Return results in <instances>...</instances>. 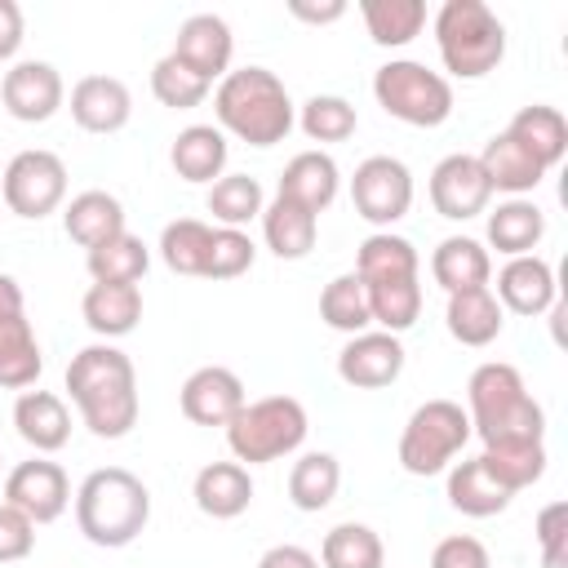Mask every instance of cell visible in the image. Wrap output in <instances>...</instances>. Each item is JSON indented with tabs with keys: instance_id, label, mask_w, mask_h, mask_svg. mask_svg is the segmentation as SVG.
Wrapping results in <instances>:
<instances>
[{
	"instance_id": "bcb514c9",
	"label": "cell",
	"mask_w": 568,
	"mask_h": 568,
	"mask_svg": "<svg viewBox=\"0 0 568 568\" xmlns=\"http://www.w3.org/2000/svg\"><path fill=\"white\" fill-rule=\"evenodd\" d=\"M537 546L546 568H568V501H546L537 510Z\"/></svg>"
},
{
	"instance_id": "484cf974",
	"label": "cell",
	"mask_w": 568,
	"mask_h": 568,
	"mask_svg": "<svg viewBox=\"0 0 568 568\" xmlns=\"http://www.w3.org/2000/svg\"><path fill=\"white\" fill-rule=\"evenodd\" d=\"M506 133H510L546 173L568 155V120H564L559 106H546V102L519 106L515 120L506 124Z\"/></svg>"
},
{
	"instance_id": "ee69618b",
	"label": "cell",
	"mask_w": 568,
	"mask_h": 568,
	"mask_svg": "<svg viewBox=\"0 0 568 568\" xmlns=\"http://www.w3.org/2000/svg\"><path fill=\"white\" fill-rule=\"evenodd\" d=\"M209 80H200L191 67H182L173 53H164L155 67H151V93L160 106H173V111H191L209 98Z\"/></svg>"
},
{
	"instance_id": "f35d334b",
	"label": "cell",
	"mask_w": 568,
	"mask_h": 568,
	"mask_svg": "<svg viewBox=\"0 0 568 568\" xmlns=\"http://www.w3.org/2000/svg\"><path fill=\"white\" fill-rule=\"evenodd\" d=\"M320 564L324 568H382L386 564V546H382V537L368 524L346 519V524H337V528L324 532Z\"/></svg>"
},
{
	"instance_id": "2e32d148",
	"label": "cell",
	"mask_w": 568,
	"mask_h": 568,
	"mask_svg": "<svg viewBox=\"0 0 568 568\" xmlns=\"http://www.w3.org/2000/svg\"><path fill=\"white\" fill-rule=\"evenodd\" d=\"M244 382L240 373L222 368V364H204L195 368L182 390H178V404H182V417L195 422V426H226L240 408H244Z\"/></svg>"
},
{
	"instance_id": "d4e9b609",
	"label": "cell",
	"mask_w": 568,
	"mask_h": 568,
	"mask_svg": "<svg viewBox=\"0 0 568 568\" xmlns=\"http://www.w3.org/2000/svg\"><path fill=\"white\" fill-rule=\"evenodd\" d=\"M315 235H320V217L311 209H302L297 200L275 195L262 209V240L280 262H302L315 248Z\"/></svg>"
},
{
	"instance_id": "7402d4cb",
	"label": "cell",
	"mask_w": 568,
	"mask_h": 568,
	"mask_svg": "<svg viewBox=\"0 0 568 568\" xmlns=\"http://www.w3.org/2000/svg\"><path fill=\"white\" fill-rule=\"evenodd\" d=\"M191 497L209 519H235L253 506V475L240 462H209L200 466Z\"/></svg>"
},
{
	"instance_id": "603a6c76",
	"label": "cell",
	"mask_w": 568,
	"mask_h": 568,
	"mask_svg": "<svg viewBox=\"0 0 568 568\" xmlns=\"http://www.w3.org/2000/svg\"><path fill=\"white\" fill-rule=\"evenodd\" d=\"M226 155H231V146H226V133L217 124H186L169 146L173 173L182 182H209V186L222 178Z\"/></svg>"
},
{
	"instance_id": "4316f807",
	"label": "cell",
	"mask_w": 568,
	"mask_h": 568,
	"mask_svg": "<svg viewBox=\"0 0 568 568\" xmlns=\"http://www.w3.org/2000/svg\"><path fill=\"white\" fill-rule=\"evenodd\" d=\"M475 160H479L488 186H493V191H506V195H528V191H537L541 178H546V169H541L506 129L493 133Z\"/></svg>"
},
{
	"instance_id": "44dd1931",
	"label": "cell",
	"mask_w": 568,
	"mask_h": 568,
	"mask_svg": "<svg viewBox=\"0 0 568 568\" xmlns=\"http://www.w3.org/2000/svg\"><path fill=\"white\" fill-rule=\"evenodd\" d=\"M13 426L18 435L44 457V453H58L67 448L71 439V413H67V399L53 395V390H22L18 404H13Z\"/></svg>"
},
{
	"instance_id": "d6a6232c",
	"label": "cell",
	"mask_w": 568,
	"mask_h": 568,
	"mask_svg": "<svg viewBox=\"0 0 568 568\" xmlns=\"http://www.w3.org/2000/svg\"><path fill=\"white\" fill-rule=\"evenodd\" d=\"M359 18L373 36V44L382 49H404L408 40L422 36L426 27V4L422 0H364Z\"/></svg>"
},
{
	"instance_id": "ffe728a7",
	"label": "cell",
	"mask_w": 568,
	"mask_h": 568,
	"mask_svg": "<svg viewBox=\"0 0 568 568\" xmlns=\"http://www.w3.org/2000/svg\"><path fill=\"white\" fill-rule=\"evenodd\" d=\"M337 191H342V173H337V160L328 155V151H297L288 164H284V173H280V191L275 195H288V200H297L302 209H311L315 217L337 200Z\"/></svg>"
},
{
	"instance_id": "52a82bcc",
	"label": "cell",
	"mask_w": 568,
	"mask_h": 568,
	"mask_svg": "<svg viewBox=\"0 0 568 568\" xmlns=\"http://www.w3.org/2000/svg\"><path fill=\"white\" fill-rule=\"evenodd\" d=\"M373 98L386 115L413 129H439L453 115V84L413 58H390L373 71Z\"/></svg>"
},
{
	"instance_id": "60d3db41",
	"label": "cell",
	"mask_w": 568,
	"mask_h": 568,
	"mask_svg": "<svg viewBox=\"0 0 568 568\" xmlns=\"http://www.w3.org/2000/svg\"><path fill=\"white\" fill-rule=\"evenodd\" d=\"M209 244H213V226L200 217H178L160 231V257L173 275H204Z\"/></svg>"
},
{
	"instance_id": "ac0fdd59",
	"label": "cell",
	"mask_w": 568,
	"mask_h": 568,
	"mask_svg": "<svg viewBox=\"0 0 568 568\" xmlns=\"http://www.w3.org/2000/svg\"><path fill=\"white\" fill-rule=\"evenodd\" d=\"M133 115V93L115 75H80L71 84V120L84 133H120Z\"/></svg>"
},
{
	"instance_id": "7a4b0ae2",
	"label": "cell",
	"mask_w": 568,
	"mask_h": 568,
	"mask_svg": "<svg viewBox=\"0 0 568 568\" xmlns=\"http://www.w3.org/2000/svg\"><path fill=\"white\" fill-rule=\"evenodd\" d=\"M213 115H217L222 133H235L248 146H275L297 124V106H293L284 80L266 67L226 71L213 89Z\"/></svg>"
},
{
	"instance_id": "30bf717a",
	"label": "cell",
	"mask_w": 568,
	"mask_h": 568,
	"mask_svg": "<svg viewBox=\"0 0 568 568\" xmlns=\"http://www.w3.org/2000/svg\"><path fill=\"white\" fill-rule=\"evenodd\" d=\"M44 373V355L36 342V328L27 320V302L13 275L0 271V386L4 390H31Z\"/></svg>"
},
{
	"instance_id": "74e56055",
	"label": "cell",
	"mask_w": 568,
	"mask_h": 568,
	"mask_svg": "<svg viewBox=\"0 0 568 568\" xmlns=\"http://www.w3.org/2000/svg\"><path fill=\"white\" fill-rule=\"evenodd\" d=\"M204 209L213 213V222L244 231V222L262 217L266 195H262V182H257V178H248V173H222V178L209 186Z\"/></svg>"
},
{
	"instance_id": "cb8c5ba5",
	"label": "cell",
	"mask_w": 568,
	"mask_h": 568,
	"mask_svg": "<svg viewBox=\"0 0 568 568\" xmlns=\"http://www.w3.org/2000/svg\"><path fill=\"white\" fill-rule=\"evenodd\" d=\"M62 231L89 253V248H98V244H106V240H115L120 231H129L124 226V204L111 195V191H80V195H71V204L62 209Z\"/></svg>"
},
{
	"instance_id": "83f0119b",
	"label": "cell",
	"mask_w": 568,
	"mask_h": 568,
	"mask_svg": "<svg viewBox=\"0 0 568 568\" xmlns=\"http://www.w3.org/2000/svg\"><path fill=\"white\" fill-rule=\"evenodd\" d=\"M430 275L444 293H462V288H484L493 275V257L479 240L470 235H448L435 244L430 253Z\"/></svg>"
},
{
	"instance_id": "f1b7e54d",
	"label": "cell",
	"mask_w": 568,
	"mask_h": 568,
	"mask_svg": "<svg viewBox=\"0 0 568 568\" xmlns=\"http://www.w3.org/2000/svg\"><path fill=\"white\" fill-rule=\"evenodd\" d=\"M501 302L493 297V288H462V293H448V311H444V324L448 333L462 342V346H488L501 337Z\"/></svg>"
},
{
	"instance_id": "5bb4252c",
	"label": "cell",
	"mask_w": 568,
	"mask_h": 568,
	"mask_svg": "<svg viewBox=\"0 0 568 568\" xmlns=\"http://www.w3.org/2000/svg\"><path fill=\"white\" fill-rule=\"evenodd\" d=\"M488 200H493V186L475 155L453 151L430 169V204L439 217H448V222L479 217L488 209Z\"/></svg>"
},
{
	"instance_id": "d6986e66",
	"label": "cell",
	"mask_w": 568,
	"mask_h": 568,
	"mask_svg": "<svg viewBox=\"0 0 568 568\" xmlns=\"http://www.w3.org/2000/svg\"><path fill=\"white\" fill-rule=\"evenodd\" d=\"M555 271L546 257L537 253H524V257H506V266L497 271V302L501 311H515V315H541L555 306Z\"/></svg>"
},
{
	"instance_id": "4dcf8cb0",
	"label": "cell",
	"mask_w": 568,
	"mask_h": 568,
	"mask_svg": "<svg viewBox=\"0 0 568 568\" xmlns=\"http://www.w3.org/2000/svg\"><path fill=\"white\" fill-rule=\"evenodd\" d=\"M541 235H546V213L524 195H510L488 213V244L506 257L532 253L541 244Z\"/></svg>"
},
{
	"instance_id": "7dc6e473",
	"label": "cell",
	"mask_w": 568,
	"mask_h": 568,
	"mask_svg": "<svg viewBox=\"0 0 568 568\" xmlns=\"http://www.w3.org/2000/svg\"><path fill=\"white\" fill-rule=\"evenodd\" d=\"M430 568H493L488 546L470 532H453L430 550Z\"/></svg>"
},
{
	"instance_id": "6da1fadb",
	"label": "cell",
	"mask_w": 568,
	"mask_h": 568,
	"mask_svg": "<svg viewBox=\"0 0 568 568\" xmlns=\"http://www.w3.org/2000/svg\"><path fill=\"white\" fill-rule=\"evenodd\" d=\"M67 390L98 439H124L138 426V373L120 346L93 342L75 351L67 364Z\"/></svg>"
},
{
	"instance_id": "277c9868",
	"label": "cell",
	"mask_w": 568,
	"mask_h": 568,
	"mask_svg": "<svg viewBox=\"0 0 568 568\" xmlns=\"http://www.w3.org/2000/svg\"><path fill=\"white\" fill-rule=\"evenodd\" d=\"M146 519H151V488L124 466H102L84 475V484L75 488V524L84 541L102 550H120L138 541Z\"/></svg>"
},
{
	"instance_id": "c3c4849f",
	"label": "cell",
	"mask_w": 568,
	"mask_h": 568,
	"mask_svg": "<svg viewBox=\"0 0 568 568\" xmlns=\"http://www.w3.org/2000/svg\"><path fill=\"white\" fill-rule=\"evenodd\" d=\"M31 546H36V524L22 510H13L9 501H0V564L27 559Z\"/></svg>"
},
{
	"instance_id": "7bdbcfd3",
	"label": "cell",
	"mask_w": 568,
	"mask_h": 568,
	"mask_svg": "<svg viewBox=\"0 0 568 568\" xmlns=\"http://www.w3.org/2000/svg\"><path fill=\"white\" fill-rule=\"evenodd\" d=\"M297 124H302V133H306L311 142H346V138L359 129V115H355V106H351L346 98H337V93H315V98L302 102Z\"/></svg>"
},
{
	"instance_id": "7c38bea8",
	"label": "cell",
	"mask_w": 568,
	"mask_h": 568,
	"mask_svg": "<svg viewBox=\"0 0 568 568\" xmlns=\"http://www.w3.org/2000/svg\"><path fill=\"white\" fill-rule=\"evenodd\" d=\"M4 501L13 510H22L31 524H53L71 506V479L58 462L31 457L4 475Z\"/></svg>"
},
{
	"instance_id": "681fc988",
	"label": "cell",
	"mask_w": 568,
	"mask_h": 568,
	"mask_svg": "<svg viewBox=\"0 0 568 568\" xmlns=\"http://www.w3.org/2000/svg\"><path fill=\"white\" fill-rule=\"evenodd\" d=\"M22 49V9L13 0H0V62H9Z\"/></svg>"
},
{
	"instance_id": "e575fe53",
	"label": "cell",
	"mask_w": 568,
	"mask_h": 568,
	"mask_svg": "<svg viewBox=\"0 0 568 568\" xmlns=\"http://www.w3.org/2000/svg\"><path fill=\"white\" fill-rule=\"evenodd\" d=\"M342 488V466L333 453H302L288 470V501L306 515L324 510Z\"/></svg>"
},
{
	"instance_id": "8fae6325",
	"label": "cell",
	"mask_w": 568,
	"mask_h": 568,
	"mask_svg": "<svg viewBox=\"0 0 568 568\" xmlns=\"http://www.w3.org/2000/svg\"><path fill=\"white\" fill-rule=\"evenodd\" d=\"M351 204L364 222L390 231V222H399L413 209V173L404 160L395 155H368L355 164L351 178Z\"/></svg>"
},
{
	"instance_id": "f546056e",
	"label": "cell",
	"mask_w": 568,
	"mask_h": 568,
	"mask_svg": "<svg viewBox=\"0 0 568 568\" xmlns=\"http://www.w3.org/2000/svg\"><path fill=\"white\" fill-rule=\"evenodd\" d=\"M80 311H84V324H89L102 342L124 337V333H133L138 320H142V288H138V284H89Z\"/></svg>"
},
{
	"instance_id": "8992f818",
	"label": "cell",
	"mask_w": 568,
	"mask_h": 568,
	"mask_svg": "<svg viewBox=\"0 0 568 568\" xmlns=\"http://www.w3.org/2000/svg\"><path fill=\"white\" fill-rule=\"evenodd\" d=\"M222 430H226V448L240 466H266V462L297 453L306 444L311 422H306L302 399L262 395V399H244V408Z\"/></svg>"
},
{
	"instance_id": "1f68e13d",
	"label": "cell",
	"mask_w": 568,
	"mask_h": 568,
	"mask_svg": "<svg viewBox=\"0 0 568 568\" xmlns=\"http://www.w3.org/2000/svg\"><path fill=\"white\" fill-rule=\"evenodd\" d=\"M510 497H515V493H506V488L488 475V466H484L479 457L457 462V466L448 470V506L462 510V515H470V519L501 515V510L510 506Z\"/></svg>"
},
{
	"instance_id": "5b68a950",
	"label": "cell",
	"mask_w": 568,
	"mask_h": 568,
	"mask_svg": "<svg viewBox=\"0 0 568 568\" xmlns=\"http://www.w3.org/2000/svg\"><path fill=\"white\" fill-rule=\"evenodd\" d=\"M435 44L448 75L484 80L506 58V27L484 0H444L435 13Z\"/></svg>"
},
{
	"instance_id": "4fadbf2b",
	"label": "cell",
	"mask_w": 568,
	"mask_h": 568,
	"mask_svg": "<svg viewBox=\"0 0 568 568\" xmlns=\"http://www.w3.org/2000/svg\"><path fill=\"white\" fill-rule=\"evenodd\" d=\"M67 89H62V75L53 62H40V58H27V62H13L0 80V102L13 120L22 124H44L58 115Z\"/></svg>"
},
{
	"instance_id": "9a60e30c",
	"label": "cell",
	"mask_w": 568,
	"mask_h": 568,
	"mask_svg": "<svg viewBox=\"0 0 568 568\" xmlns=\"http://www.w3.org/2000/svg\"><path fill=\"white\" fill-rule=\"evenodd\" d=\"M404 373V342L395 333H355L342 351H337V377L355 390H382Z\"/></svg>"
},
{
	"instance_id": "b9f144b4",
	"label": "cell",
	"mask_w": 568,
	"mask_h": 568,
	"mask_svg": "<svg viewBox=\"0 0 568 568\" xmlns=\"http://www.w3.org/2000/svg\"><path fill=\"white\" fill-rule=\"evenodd\" d=\"M368 288V311L373 324H382V333H408L422 315V284L417 275L408 280H382V284H364Z\"/></svg>"
},
{
	"instance_id": "836d02e7",
	"label": "cell",
	"mask_w": 568,
	"mask_h": 568,
	"mask_svg": "<svg viewBox=\"0 0 568 568\" xmlns=\"http://www.w3.org/2000/svg\"><path fill=\"white\" fill-rule=\"evenodd\" d=\"M84 266H89L93 284H138L146 275V266H151V248L133 231H120L115 240L89 248Z\"/></svg>"
},
{
	"instance_id": "ab89813d",
	"label": "cell",
	"mask_w": 568,
	"mask_h": 568,
	"mask_svg": "<svg viewBox=\"0 0 568 568\" xmlns=\"http://www.w3.org/2000/svg\"><path fill=\"white\" fill-rule=\"evenodd\" d=\"M320 320H324L328 328H337V333H351V337L373 324L368 288H364V280H359L355 271L333 275V280L324 284V293H320Z\"/></svg>"
},
{
	"instance_id": "f907efd6",
	"label": "cell",
	"mask_w": 568,
	"mask_h": 568,
	"mask_svg": "<svg viewBox=\"0 0 568 568\" xmlns=\"http://www.w3.org/2000/svg\"><path fill=\"white\" fill-rule=\"evenodd\" d=\"M257 568H320V559H315L306 546L280 541V546H271V550L257 559Z\"/></svg>"
},
{
	"instance_id": "9c48e42d",
	"label": "cell",
	"mask_w": 568,
	"mask_h": 568,
	"mask_svg": "<svg viewBox=\"0 0 568 568\" xmlns=\"http://www.w3.org/2000/svg\"><path fill=\"white\" fill-rule=\"evenodd\" d=\"M0 195H4L9 213L27 217V222H40V217L58 213L62 200H67V164H62V155H53L44 146L18 151L0 173Z\"/></svg>"
},
{
	"instance_id": "816d5d0a",
	"label": "cell",
	"mask_w": 568,
	"mask_h": 568,
	"mask_svg": "<svg viewBox=\"0 0 568 568\" xmlns=\"http://www.w3.org/2000/svg\"><path fill=\"white\" fill-rule=\"evenodd\" d=\"M288 13H293V18H302V22H337V18L346 13V4H342V0H328V4L293 0V4H288Z\"/></svg>"
},
{
	"instance_id": "e0dca14e",
	"label": "cell",
	"mask_w": 568,
	"mask_h": 568,
	"mask_svg": "<svg viewBox=\"0 0 568 568\" xmlns=\"http://www.w3.org/2000/svg\"><path fill=\"white\" fill-rule=\"evenodd\" d=\"M182 67H191L200 80H222L231 71V53H235V36L226 27V18L217 13H191L178 36H173V49H169Z\"/></svg>"
},
{
	"instance_id": "d590c367",
	"label": "cell",
	"mask_w": 568,
	"mask_h": 568,
	"mask_svg": "<svg viewBox=\"0 0 568 568\" xmlns=\"http://www.w3.org/2000/svg\"><path fill=\"white\" fill-rule=\"evenodd\" d=\"M355 275H359L364 284L408 280V275H417V248H413L404 235H395V231H373V235L359 244Z\"/></svg>"
},
{
	"instance_id": "f6af8a7d",
	"label": "cell",
	"mask_w": 568,
	"mask_h": 568,
	"mask_svg": "<svg viewBox=\"0 0 568 568\" xmlns=\"http://www.w3.org/2000/svg\"><path fill=\"white\" fill-rule=\"evenodd\" d=\"M257 248L244 231L235 226H213V244H209V262H204V280H235L253 266Z\"/></svg>"
},
{
	"instance_id": "ba28073f",
	"label": "cell",
	"mask_w": 568,
	"mask_h": 568,
	"mask_svg": "<svg viewBox=\"0 0 568 568\" xmlns=\"http://www.w3.org/2000/svg\"><path fill=\"white\" fill-rule=\"evenodd\" d=\"M470 439V417L453 399H426L413 408L399 435V466L408 475H439Z\"/></svg>"
},
{
	"instance_id": "8d00e7d4",
	"label": "cell",
	"mask_w": 568,
	"mask_h": 568,
	"mask_svg": "<svg viewBox=\"0 0 568 568\" xmlns=\"http://www.w3.org/2000/svg\"><path fill=\"white\" fill-rule=\"evenodd\" d=\"M479 462L488 466V475H493L506 493H519V488H532V484L546 475V444H541V439L488 444V448L479 453Z\"/></svg>"
},
{
	"instance_id": "3957f363",
	"label": "cell",
	"mask_w": 568,
	"mask_h": 568,
	"mask_svg": "<svg viewBox=\"0 0 568 568\" xmlns=\"http://www.w3.org/2000/svg\"><path fill=\"white\" fill-rule=\"evenodd\" d=\"M466 417L470 435L488 444H519V439H546V413L528 395L515 364L488 359L466 382Z\"/></svg>"
}]
</instances>
